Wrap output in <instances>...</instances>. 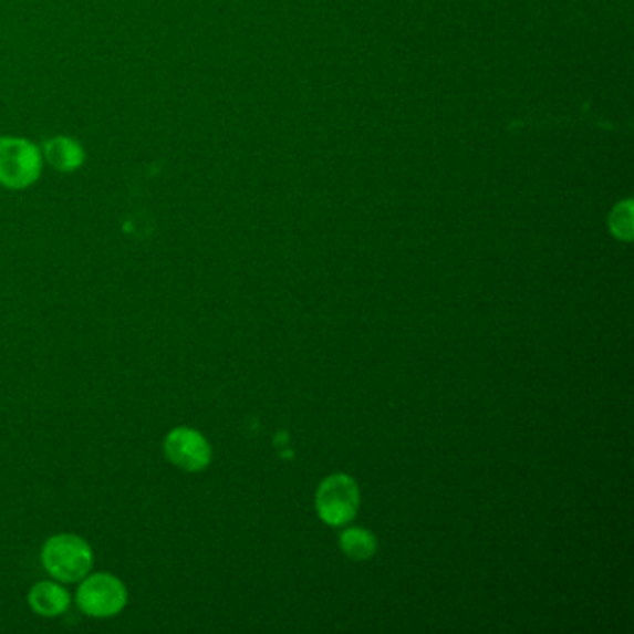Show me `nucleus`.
Listing matches in <instances>:
<instances>
[{
    "label": "nucleus",
    "mask_w": 634,
    "mask_h": 634,
    "mask_svg": "<svg viewBox=\"0 0 634 634\" xmlns=\"http://www.w3.org/2000/svg\"><path fill=\"white\" fill-rule=\"evenodd\" d=\"M41 562L56 581L79 582L92 571L94 553L79 536L59 534L43 545Z\"/></svg>",
    "instance_id": "obj_1"
},
{
    "label": "nucleus",
    "mask_w": 634,
    "mask_h": 634,
    "mask_svg": "<svg viewBox=\"0 0 634 634\" xmlns=\"http://www.w3.org/2000/svg\"><path fill=\"white\" fill-rule=\"evenodd\" d=\"M43 172L40 147L18 136H0V185L23 190L34 185Z\"/></svg>",
    "instance_id": "obj_2"
},
{
    "label": "nucleus",
    "mask_w": 634,
    "mask_h": 634,
    "mask_svg": "<svg viewBox=\"0 0 634 634\" xmlns=\"http://www.w3.org/2000/svg\"><path fill=\"white\" fill-rule=\"evenodd\" d=\"M76 603L87 616L111 617L127 605V590L119 579L108 573H87L76 590Z\"/></svg>",
    "instance_id": "obj_3"
},
{
    "label": "nucleus",
    "mask_w": 634,
    "mask_h": 634,
    "mask_svg": "<svg viewBox=\"0 0 634 634\" xmlns=\"http://www.w3.org/2000/svg\"><path fill=\"white\" fill-rule=\"evenodd\" d=\"M360 507L357 484L346 475H333L316 491V510L328 524L349 523Z\"/></svg>",
    "instance_id": "obj_4"
},
{
    "label": "nucleus",
    "mask_w": 634,
    "mask_h": 634,
    "mask_svg": "<svg viewBox=\"0 0 634 634\" xmlns=\"http://www.w3.org/2000/svg\"><path fill=\"white\" fill-rule=\"evenodd\" d=\"M164 453L174 466L179 467L183 471L198 472L204 471L205 467L210 464V445L199 432L179 426L169 432L164 439Z\"/></svg>",
    "instance_id": "obj_5"
},
{
    "label": "nucleus",
    "mask_w": 634,
    "mask_h": 634,
    "mask_svg": "<svg viewBox=\"0 0 634 634\" xmlns=\"http://www.w3.org/2000/svg\"><path fill=\"white\" fill-rule=\"evenodd\" d=\"M41 155L48 160L51 168L62 172V174L76 172V169L82 168V164L86 160V152L81 146V142H76L71 136L49 138L41 147Z\"/></svg>",
    "instance_id": "obj_6"
},
{
    "label": "nucleus",
    "mask_w": 634,
    "mask_h": 634,
    "mask_svg": "<svg viewBox=\"0 0 634 634\" xmlns=\"http://www.w3.org/2000/svg\"><path fill=\"white\" fill-rule=\"evenodd\" d=\"M30 609L40 616L54 617L70 606V594L59 582H38L29 594Z\"/></svg>",
    "instance_id": "obj_7"
},
{
    "label": "nucleus",
    "mask_w": 634,
    "mask_h": 634,
    "mask_svg": "<svg viewBox=\"0 0 634 634\" xmlns=\"http://www.w3.org/2000/svg\"><path fill=\"white\" fill-rule=\"evenodd\" d=\"M341 548L350 559L368 560L376 553V540L367 530L350 529L341 536Z\"/></svg>",
    "instance_id": "obj_8"
},
{
    "label": "nucleus",
    "mask_w": 634,
    "mask_h": 634,
    "mask_svg": "<svg viewBox=\"0 0 634 634\" xmlns=\"http://www.w3.org/2000/svg\"><path fill=\"white\" fill-rule=\"evenodd\" d=\"M609 228L616 239L633 240V199H623L609 216Z\"/></svg>",
    "instance_id": "obj_9"
}]
</instances>
